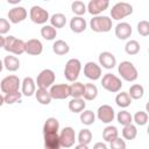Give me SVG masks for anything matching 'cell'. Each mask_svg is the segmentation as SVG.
Returning a JSON list of instances; mask_svg holds the SVG:
<instances>
[{"mask_svg": "<svg viewBox=\"0 0 149 149\" xmlns=\"http://www.w3.org/2000/svg\"><path fill=\"white\" fill-rule=\"evenodd\" d=\"M94 120H95V114L92 111L84 109L80 113V121H81V123H84L86 126H90V125H93Z\"/></svg>", "mask_w": 149, "mask_h": 149, "instance_id": "35", "label": "cell"}, {"mask_svg": "<svg viewBox=\"0 0 149 149\" xmlns=\"http://www.w3.org/2000/svg\"><path fill=\"white\" fill-rule=\"evenodd\" d=\"M101 85H102V87L106 91H108L111 93H116V92H119L121 90L122 81L115 74H113V73H106V74H104V77L101 79Z\"/></svg>", "mask_w": 149, "mask_h": 149, "instance_id": "5", "label": "cell"}, {"mask_svg": "<svg viewBox=\"0 0 149 149\" xmlns=\"http://www.w3.org/2000/svg\"><path fill=\"white\" fill-rule=\"evenodd\" d=\"M115 102H116V105L119 107L126 108L132 104V99H130V97L128 95L127 92H120L115 97Z\"/></svg>", "mask_w": 149, "mask_h": 149, "instance_id": "33", "label": "cell"}, {"mask_svg": "<svg viewBox=\"0 0 149 149\" xmlns=\"http://www.w3.org/2000/svg\"><path fill=\"white\" fill-rule=\"evenodd\" d=\"M118 72L121 76V78L126 81H135L139 77V72L137 69L135 68V65L129 62V61H123L119 64L118 66Z\"/></svg>", "mask_w": 149, "mask_h": 149, "instance_id": "1", "label": "cell"}, {"mask_svg": "<svg viewBox=\"0 0 149 149\" xmlns=\"http://www.w3.org/2000/svg\"><path fill=\"white\" fill-rule=\"evenodd\" d=\"M93 149H107V146L102 142H97L94 146H93Z\"/></svg>", "mask_w": 149, "mask_h": 149, "instance_id": "45", "label": "cell"}, {"mask_svg": "<svg viewBox=\"0 0 149 149\" xmlns=\"http://www.w3.org/2000/svg\"><path fill=\"white\" fill-rule=\"evenodd\" d=\"M27 9L22 6H16V7H13L12 9L8 10V19H9V22L16 24V23H20L22 22L23 20H26L27 17Z\"/></svg>", "mask_w": 149, "mask_h": 149, "instance_id": "13", "label": "cell"}, {"mask_svg": "<svg viewBox=\"0 0 149 149\" xmlns=\"http://www.w3.org/2000/svg\"><path fill=\"white\" fill-rule=\"evenodd\" d=\"M70 28L76 34L83 33L86 29V21H85V19L81 17V16H74V17H72L71 21H70Z\"/></svg>", "mask_w": 149, "mask_h": 149, "instance_id": "21", "label": "cell"}, {"mask_svg": "<svg viewBox=\"0 0 149 149\" xmlns=\"http://www.w3.org/2000/svg\"><path fill=\"white\" fill-rule=\"evenodd\" d=\"M29 16H30V20L36 24H44L50 19L49 13L41 6H33L30 8Z\"/></svg>", "mask_w": 149, "mask_h": 149, "instance_id": "10", "label": "cell"}, {"mask_svg": "<svg viewBox=\"0 0 149 149\" xmlns=\"http://www.w3.org/2000/svg\"><path fill=\"white\" fill-rule=\"evenodd\" d=\"M122 136L123 139L126 140H134L136 136H137V128L134 126V125H127V126H123V129H122Z\"/></svg>", "mask_w": 149, "mask_h": 149, "instance_id": "34", "label": "cell"}, {"mask_svg": "<svg viewBox=\"0 0 149 149\" xmlns=\"http://www.w3.org/2000/svg\"><path fill=\"white\" fill-rule=\"evenodd\" d=\"M55 78H56V74L52 70L44 69L37 74L35 84H37L38 88H48V87H51L54 85Z\"/></svg>", "mask_w": 149, "mask_h": 149, "instance_id": "7", "label": "cell"}, {"mask_svg": "<svg viewBox=\"0 0 149 149\" xmlns=\"http://www.w3.org/2000/svg\"><path fill=\"white\" fill-rule=\"evenodd\" d=\"M125 51L128 54V55H136L139 54L140 51V43L136 41V40H130L126 43L125 45Z\"/></svg>", "mask_w": 149, "mask_h": 149, "instance_id": "36", "label": "cell"}, {"mask_svg": "<svg viewBox=\"0 0 149 149\" xmlns=\"http://www.w3.org/2000/svg\"><path fill=\"white\" fill-rule=\"evenodd\" d=\"M90 27L95 33H107L112 29V19L105 15L94 16L90 21Z\"/></svg>", "mask_w": 149, "mask_h": 149, "instance_id": "2", "label": "cell"}, {"mask_svg": "<svg viewBox=\"0 0 149 149\" xmlns=\"http://www.w3.org/2000/svg\"><path fill=\"white\" fill-rule=\"evenodd\" d=\"M84 74L91 80H98L101 77V68L94 62H87L84 65Z\"/></svg>", "mask_w": 149, "mask_h": 149, "instance_id": "15", "label": "cell"}, {"mask_svg": "<svg viewBox=\"0 0 149 149\" xmlns=\"http://www.w3.org/2000/svg\"><path fill=\"white\" fill-rule=\"evenodd\" d=\"M85 85L80 81H73V84L70 86V97L72 98H81L84 94Z\"/></svg>", "mask_w": 149, "mask_h": 149, "instance_id": "32", "label": "cell"}, {"mask_svg": "<svg viewBox=\"0 0 149 149\" xmlns=\"http://www.w3.org/2000/svg\"><path fill=\"white\" fill-rule=\"evenodd\" d=\"M5 41H6V37L3 35H0V48L5 47Z\"/></svg>", "mask_w": 149, "mask_h": 149, "instance_id": "46", "label": "cell"}, {"mask_svg": "<svg viewBox=\"0 0 149 149\" xmlns=\"http://www.w3.org/2000/svg\"><path fill=\"white\" fill-rule=\"evenodd\" d=\"M44 135V149H59V136L58 133L43 134Z\"/></svg>", "mask_w": 149, "mask_h": 149, "instance_id": "20", "label": "cell"}, {"mask_svg": "<svg viewBox=\"0 0 149 149\" xmlns=\"http://www.w3.org/2000/svg\"><path fill=\"white\" fill-rule=\"evenodd\" d=\"M2 69H3V62L0 59V72L2 71Z\"/></svg>", "mask_w": 149, "mask_h": 149, "instance_id": "49", "label": "cell"}, {"mask_svg": "<svg viewBox=\"0 0 149 149\" xmlns=\"http://www.w3.org/2000/svg\"><path fill=\"white\" fill-rule=\"evenodd\" d=\"M137 33L141 36H148L149 35V22L146 20H142L137 23Z\"/></svg>", "mask_w": 149, "mask_h": 149, "instance_id": "42", "label": "cell"}, {"mask_svg": "<svg viewBox=\"0 0 149 149\" xmlns=\"http://www.w3.org/2000/svg\"><path fill=\"white\" fill-rule=\"evenodd\" d=\"M98 95V88L94 84L92 83H87L85 84V88H84V99L85 100H94Z\"/></svg>", "mask_w": 149, "mask_h": 149, "instance_id": "27", "label": "cell"}, {"mask_svg": "<svg viewBox=\"0 0 149 149\" xmlns=\"http://www.w3.org/2000/svg\"><path fill=\"white\" fill-rule=\"evenodd\" d=\"M3 104H5V100H3V97H2L1 93H0V107H1Z\"/></svg>", "mask_w": 149, "mask_h": 149, "instance_id": "48", "label": "cell"}, {"mask_svg": "<svg viewBox=\"0 0 149 149\" xmlns=\"http://www.w3.org/2000/svg\"><path fill=\"white\" fill-rule=\"evenodd\" d=\"M81 70V63L77 58H71L66 62L64 68V76L69 81H76Z\"/></svg>", "mask_w": 149, "mask_h": 149, "instance_id": "3", "label": "cell"}, {"mask_svg": "<svg viewBox=\"0 0 149 149\" xmlns=\"http://www.w3.org/2000/svg\"><path fill=\"white\" fill-rule=\"evenodd\" d=\"M92 141V133L90 129H81L78 134V142L80 144H88Z\"/></svg>", "mask_w": 149, "mask_h": 149, "instance_id": "40", "label": "cell"}, {"mask_svg": "<svg viewBox=\"0 0 149 149\" xmlns=\"http://www.w3.org/2000/svg\"><path fill=\"white\" fill-rule=\"evenodd\" d=\"M21 85V81L19 79L17 76H14V74H10V76H7L5 77L1 83H0V90L7 94V93H12V92H16L19 91V87Z\"/></svg>", "mask_w": 149, "mask_h": 149, "instance_id": "8", "label": "cell"}, {"mask_svg": "<svg viewBox=\"0 0 149 149\" xmlns=\"http://www.w3.org/2000/svg\"><path fill=\"white\" fill-rule=\"evenodd\" d=\"M24 44L26 42H23L22 40L13 36V35H9L6 37V41H5V47L3 49L13 55H22L24 52Z\"/></svg>", "mask_w": 149, "mask_h": 149, "instance_id": "4", "label": "cell"}, {"mask_svg": "<svg viewBox=\"0 0 149 149\" xmlns=\"http://www.w3.org/2000/svg\"><path fill=\"white\" fill-rule=\"evenodd\" d=\"M98 119L104 123H109L115 118V112L112 106L109 105H101L97 111Z\"/></svg>", "mask_w": 149, "mask_h": 149, "instance_id": "14", "label": "cell"}, {"mask_svg": "<svg viewBox=\"0 0 149 149\" xmlns=\"http://www.w3.org/2000/svg\"><path fill=\"white\" fill-rule=\"evenodd\" d=\"M116 119H118V122L122 126H127V125H130L132 121H133V116L129 112L127 111H121L118 113L116 115Z\"/></svg>", "mask_w": 149, "mask_h": 149, "instance_id": "37", "label": "cell"}, {"mask_svg": "<svg viewBox=\"0 0 149 149\" xmlns=\"http://www.w3.org/2000/svg\"><path fill=\"white\" fill-rule=\"evenodd\" d=\"M52 51L58 56H63V55H66L70 51V47L65 41L57 40L52 44Z\"/></svg>", "mask_w": 149, "mask_h": 149, "instance_id": "25", "label": "cell"}, {"mask_svg": "<svg viewBox=\"0 0 149 149\" xmlns=\"http://www.w3.org/2000/svg\"><path fill=\"white\" fill-rule=\"evenodd\" d=\"M10 29V23L7 19L0 17V35H5L9 31Z\"/></svg>", "mask_w": 149, "mask_h": 149, "instance_id": "44", "label": "cell"}, {"mask_svg": "<svg viewBox=\"0 0 149 149\" xmlns=\"http://www.w3.org/2000/svg\"><path fill=\"white\" fill-rule=\"evenodd\" d=\"M108 6H109L108 0H91L88 2V5L86 6V10L90 14H92L94 16H98L101 12L107 9Z\"/></svg>", "mask_w": 149, "mask_h": 149, "instance_id": "12", "label": "cell"}, {"mask_svg": "<svg viewBox=\"0 0 149 149\" xmlns=\"http://www.w3.org/2000/svg\"><path fill=\"white\" fill-rule=\"evenodd\" d=\"M21 98H22V93H21L20 91H16V92H12V93H7V94H5L3 100H5V104L13 105V104L20 101Z\"/></svg>", "mask_w": 149, "mask_h": 149, "instance_id": "39", "label": "cell"}, {"mask_svg": "<svg viewBox=\"0 0 149 149\" xmlns=\"http://www.w3.org/2000/svg\"><path fill=\"white\" fill-rule=\"evenodd\" d=\"M133 120L135 121V123H136L137 126H144V125H147V122H148V114H147V112H144V111H139V112H136L135 115L133 116Z\"/></svg>", "mask_w": 149, "mask_h": 149, "instance_id": "41", "label": "cell"}, {"mask_svg": "<svg viewBox=\"0 0 149 149\" xmlns=\"http://www.w3.org/2000/svg\"><path fill=\"white\" fill-rule=\"evenodd\" d=\"M128 93V95L130 97V99L133 100H139V99H141L142 97H143V94H144V88H143V86L142 85H140V84H134V85H132L130 87H129V91L127 92Z\"/></svg>", "mask_w": 149, "mask_h": 149, "instance_id": "28", "label": "cell"}, {"mask_svg": "<svg viewBox=\"0 0 149 149\" xmlns=\"http://www.w3.org/2000/svg\"><path fill=\"white\" fill-rule=\"evenodd\" d=\"M99 65H101L104 69H113L116 65V58L115 56L109 51H102L99 55Z\"/></svg>", "mask_w": 149, "mask_h": 149, "instance_id": "17", "label": "cell"}, {"mask_svg": "<svg viewBox=\"0 0 149 149\" xmlns=\"http://www.w3.org/2000/svg\"><path fill=\"white\" fill-rule=\"evenodd\" d=\"M50 26H52L55 29L56 28H63L65 24H66V17H65V15L64 14H62V13H56V14H54L50 19Z\"/></svg>", "mask_w": 149, "mask_h": 149, "instance_id": "31", "label": "cell"}, {"mask_svg": "<svg viewBox=\"0 0 149 149\" xmlns=\"http://www.w3.org/2000/svg\"><path fill=\"white\" fill-rule=\"evenodd\" d=\"M132 33H133L132 26L128 22H120L115 27V36L119 40H127V38H129Z\"/></svg>", "mask_w": 149, "mask_h": 149, "instance_id": "18", "label": "cell"}, {"mask_svg": "<svg viewBox=\"0 0 149 149\" xmlns=\"http://www.w3.org/2000/svg\"><path fill=\"white\" fill-rule=\"evenodd\" d=\"M2 62H3V68H6V70H8L10 72L17 71L20 69V61L16 56L8 55L5 57V59Z\"/></svg>", "mask_w": 149, "mask_h": 149, "instance_id": "22", "label": "cell"}, {"mask_svg": "<svg viewBox=\"0 0 149 149\" xmlns=\"http://www.w3.org/2000/svg\"><path fill=\"white\" fill-rule=\"evenodd\" d=\"M59 129V122L56 118H48L43 126V134H50V133H58Z\"/></svg>", "mask_w": 149, "mask_h": 149, "instance_id": "23", "label": "cell"}, {"mask_svg": "<svg viewBox=\"0 0 149 149\" xmlns=\"http://www.w3.org/2000/svg\"><path fill=\"white\" fill-rule=\"evenodd\" d=\"M119 136V130L115 126H107L102 130V139L106 142H111Z\"/></svg>", "mask_w": 149, "mask_h": 149, "instance_id": "29", "label": "cell"}, {"mask_svg": "<svg viewBox=\"0 0 149 149\" xmlns=\"http://www.w3.org/2000/svg\"><path fill=\"white\" fill-rule=\"evenodd\" d=\"M35 97L36 100L42 105H49L51 102V97L47 88H37V91H35Z\"/></svg>", "mask_w": 149, "mask_h": 149, "instance_id": "26", "label": "cell"}, {"mask_svg": "<svg viewBox=\"0 0 149 149\" xmlns=\"http://www.w3.org/2000/svg\"><path fill=\"white\" fill-rule=\"evenodd\" d=\"M59 136V144L63 148H70L74 144L76 141V133L72 127H64L62 132L58 134Z\"/></svg>", "mask_w": 149, "mask_h": 149, "instance_id": "9", "label": "cell"}, {"mask_svg": "<svg viewBox=\"0 0 149 149\" xmlns=\"http://www.w3.org/2000/svg\"><path fill=\"white\" fill-rule=\"evenodd\" d=\"M21 93L26 97H31L36 91V84L35 80L31 77H26L21 83Z\"/></svg>", "mask_w": 149, "mask_h": 149, "instance_id": "19", "label": "cell"}, {"mask_svg": "<svg viewBox=\"0 0 149 149\" xmlns=\"http://www.w3.org/2000/svg\"><path fill=\"white\" fill-rule=\"evenodd\" d=\"M43 51V44L37 38H30L24 44V52L31 56H38Z\"/></svg>", "mask_w": 149, "mask_h": 149, "instance_id": "16", "label": "cell"}, {"mask_svg": "<svg viewBox=\"0 0 149 149\" xmlns=\"http://www.w3.org/2000/svg\"><path fill=\"white\" fill-rule=\"evenodd\" d=\"M86 107V102L81 98H72L69 101V109L72 113H81Z\"/></svg>", "mask_w": 149, "mask_h": 149, "instance_id": "24", "label": "cell"}, {"mask_svg": "<svg viewBox=\"0 0 149 149\" xmlns=\"http://www.w3.org/2000/svg\"><path fill=\"white\" fill-rule=\"evenodd\" d=\"M74 149H88V147L86 146V144H77L76 147H74Z\"/></svg>", "mask_w": 149, "mask_h": 149, "instance_id": "47", "label": "cell"}, {"mask_svg": "<svg viewBox=\"0 0 149 149\" xmlns=\"http://www.w3.org/2000/svg\"><path fill=\"white\" fill-rule=\"evenodd\" d=\"M109 146H111V149H126V142L119 136L113 141H111Z\"/></svg>", "mask_w": 149, "mask_h": 149, "instance_id": "43", "label": "cell"}, {"mask_svg": "<svg viewBox=\"0 0 149 149\" xmlns=\"http://www.w3.org/2000/svg\"><path fill=\"white\" fill-rule=\"evenodd\" d=\"M133 13V6L128 2H116L111 9V16L113 20H121Z\"/></svg>", "mask_w": 149, "mask_h": 149, "instance_id": "6", "label": "cell"}, {"mask_svg": "<svg viewBox=\"0 0 149 149\" xmlns=\"http://www.w3.org/2000/svg\"><path fill=\"white\" fill-rule=\"evenodd\" d=\"M41 36H42L44 40H47V41H52V40H55L56 36H57V30H56L52 26L45 24V26H43V27L41 28Z\"/></svg>", "mask_w": 149, "mask_h": 149, "instance_id": "30", "label": "cell"}, {"mask_svg": "<svg viewBox=\"0 0 149 149\" xmlns=\"http://www.w3.org/2000/svg\"><path fill=\"white\" fill-rule=\"evenodd\" d=\"M50 97L51 99L63 100L70 97V85L68 84H55L50 87Z\"/></svg>", "mask_w": 149, "mask_h": 149, "instance_id": "11", "label": "cell"}, {"mask_svg": "<svg viewBox=\"0 0 149 149\" xmlns=\"http://www.w3.org/2000/svg\"><path fill=\"white\" fill-rule=\"evenodd\" d=\"M71 9L72 12L77 15V16H81L85 14L86 12V5L83 2V1H79V0H76L71 3Z\"/></svg>", "mask_w": 149, "mask_h": 149, "instance_id": "38", "label": "cell"}]
</instances>
